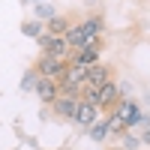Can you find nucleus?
I'll return each mask as SVG.
<instances>
[{
  "label": "nucleus",
  "instance_id": "obj_19",
  "mask_svg": "<svg viewBox=\"0 0 150 150\" xmlns=\"http://www.w3.org/2000/svg\"><path fill=\"white\" fill-rule=\"evenodd\" d=\"M138 144H141L138 138H132V135H126V147H138Z\"/></svg>",
  "mask_w": 150,
  "mask_h": 150
},
{
  "label": "nucleus",
  "instance_id": "obj_18",
  "mask_svg": "<svg viewBox=\"0 0 150 150\" xmlns=\"http://www.w3.org/2000/svg\"><path fill=\"white\" fill-rule=\"evenodd\" d=\"M36 39H39V48H42V51H48V45H51V33H39Z\"/></svg>",
  "mask_w": 150,
  "mask_h": 150
},
{
  "label": "nucleus",
  "instance_id": "obj_8",
  "mask_svg": "<svg viewBox=\"0 0 150 150\" xmlns=\"http://www.w3.org/2000/svg\"><path fill=\"white\" fill-rule=\"evenodd\" d=\"M33 90H36V96H39V102L51 105L54 99H57V93H60V87H57V81H51V78H39Z\"/></svg>",
  "mask_w": 150,
  "mask_h": 150
},
{
  "label": "nucleus",
  "instance_id": "obj_3",
  "mask_svg": "<svg viewBox=\"0 0 150 150\" xmlns=\"http://www.w3.org/2000/svg\"><path fill=\"white\" fill-rule=\"evenodd\" d=\"M108 81H114V69H111V66H105V63H93V66H87L84 87H90V90H99V87H105Z\"/></svg>",
  "mask_w": 150,
  "mask_h": 150
},
{
  "label": "nucleus",
  "instance_id": "obj_17",
  "mask_svg": "<svg viewBox=\"0 0 150 150\" xmlns=\"http://www.w3.org/2000/svg\"><path fill=\"white\" fill-rule=\"evenodd\" d=\"M21 87H24V90H33V87H36V72H33V69L24 75V84H21Z\"/></svg>",
  "mask_w": 150,
  "mask_h": 150
},
{
  "label": "nucleus",
  "instance_id": "obj_6",
  "mask_svg": "<svg viewBox=\"0 0 150 150\" xmlns=\"http://www.w3.org/2000/svg\"><path fill=\"white\" fill-rule=\"evenodd\" d=\"M99 54H102V39H99L96 45H87V48H78V51H72V57H69V63H78V66H93V63H99Z\"/></svg>",
  "mask_w": 150,
  "mask_h": 150
},
{
  "label": "nucleus",
  "instance_id": "obj_2",
  "mask_svg": "<svg viewBox=\"0 0 150 150\" xmlns=\"http://www.w3.org/2000/svg\"><path fill=\"white\" fill-rule=\"evenodd\" d=\"M63 69H66V63L57 60V57H51V54H42L39 60H36V66H33V72L39 75V78H51V81L63 78Z\"/></svg>",
  "mask_w": 150,
  "mask_h": 150
},
{
  "label": "nucleus",
  "instance_id": "obj_4",
  "mask_svg": "<svg viewBox=\"0 0 150 150\" xmlns=\"http://www.w3.org/2000/svg\"><path fill=\"white\" fill-rule=\"evenodd\" d=\"M120 102V87L117 81H108L105 87H99V93H96V111H114V105Z\"/></svg>",
  "mask_w": 150,
  "mask_h": 150
},
{
  "label": "nucleus",
  "instance_id": "obj_16",
  "mask_svg": "<svg viewBox=\"0 0 150 150\" xmlns=\"http://www.w3.org/2000/svg\"><path fill=\"white\" fill-rule=\"evenodd\" d=\"M105 135H108V129H105V123H93V126H90V138H93V141H102Z\"/></svg>",
  "mask_w": 150,
  "mask_h": 150
},
{
  "label": "nucleus",
  "instance_id": "obj_11",
  "mask_svg": "<svg viewBox=\"0 0 150 150\" xmlns=\"http://www.w3.org/2000/svg\"><path fill=\"white\" fill-rule=\"evenodd\" d=\"M69 27H72V18L69 15H51L45 21V33H51V36H66Z\"/></svg>",
  "mask_w": 150,
  "mask_h": 150
},
{
  "label": "nucleus",
  "instance_id": "obj_5",
  "mask_svg": "<svg viewBox=\"0 0 150 150\" xmlns=\"http://www.w3.org/2000/svg\"><path fill=\"white\" fill-rule=\"evenodd\" d=\"M111 114H117L120 123L129 129V126H135V123L141 120V108L135 105V99H120V102L114 105V111H111Z\"/></svg>",
  "mask_w": 150,
  "mask_h": 150
},
{
  "label": "nucleus",
  "instance_id": "obj_1",
  "mask_svg": "<svg viewBox=\"0 0 150 150\" xmlns=\"http://www.w3.org/2000/svg\"><path fill=\"white\" fill-rule=\"evenodd\" d=\"M99 30H102V21L99 18H90V21H78L72 24V27L66 30V45L72 48V51H78V48H87V45H96L99 42Z\"/></svg>",
  "mask_w": 150,
  "mask_h": 150
},
{
  "label": "nucleus",
  "instance_id": "obj_14",
  "mask_svg": "<svg viewBox=\"0 0 150 150\" xmlns=\"http://www.w3.org/2000/svg\"><path fill=\"white\" fill-rule=\"evenodd\" d=\"M102 123H105V129H108V132H117V135L126 132V126L120 123V117H117V114H108V120H102Z\"/></svg>",
  "mask_w": 150,
  "mask_h": 150
},
{
  "label": "nucleus",
  "instance_id": "obj_9",
  "mask_svg": "<svg viewBox=\"0 0 150 150\" xmlns=\"http://www.w3.org/2000/svg\"><path fill=\"white\" fill-rule=\"evenodd\" d=\"M84 75H87V69H84V66H78V63H66V69H63V78H60L57 84L84 87Z\"/></svg>",
  "mask_w": 150,
  "mask_h": 150
},
{
  "label": "nucleus",
  "instance_id": "obj_13",
  "mask_svg": "<svg viewBox=\"0 0 150 150\" xmlns=\"http://www.w3.org/2000/svg\"><path fill=\"white\" fill-rule=\"evenodd\" d=\"M21 33H24V36H33V39H36L39 33H45V24H42V21H24V24H21Z\"/></svg>",
  "mask_w": 150,
  "mask_h": 150
},
{
  "label": "nucleus",
  "instance_id": "obj_7",
  "mask_svg": "<svg viewBox=\"0 0 150 150\" xmlns=\"http://www.w3.org/2000/svg\"><path fill=\"white\" fill-rule=\"evenodd\" d=\"M75 123H78L81 129H90L93 123H96V105H90V102H84V99H78V105H75V117H72Z\"/></svg>",
  "mask_w": 150,
  "mask_h": 150
},
{
  "label": "nucleus",
  "instance_id": "obj_12",
  "mask_svg": "<svg viewBox=\"0 0 150 150\" xmlns=\"http://www.w3.org/2000/svg\"><path fill=\"white\" fill-rule=\"evenodd\" d=\"M45 54H51V57H57V60H63V63H69L72 48L66 45L63 36H51V45H48V51H45Z\"/></svg>",
  "mask_w": 150,
  "mask_h": 150
},
{
  "label": "nucleus",
  "instance_id": "obj_15",
  "mask_svg": "<svg viewBox=\"0 0 150 150\" xmlns=\"http://www.w3.org/2000/svg\"><path fill=\"white\" fill-rule=\"evenodd\" d=\"M51 15H54V6L51 3H36V21H42V18L48 21Z\"/></svg>",
  "mask_w": 150,
  "mask_h": 150
},
{
  "label": "nucleus",
  "instance_id": "obj_10",
  "mask_svg": "<svg viewBox=\"0 0 150 150\" xmlns=\"http://www.w3.org/2000/svg\"><path fill=\"white\" fill-rule=\"evenodd\" d=\"M54 114L57 117H63V120H72L75 117V105H78V99H72V96H60L57 93V99H54Z\"/></svg>",
  "mask_w": 150,
  "mask_h": 150
},
{
  "label": "nucleus",
  "instance_id": "obj_20",
  "mask_svg": "<svg viewBox=\"0 0 150 150\" xmlns=\"http://www.w3.org/2000/svg\"><path fill=\"white\" fill-rule=\"evenodd\" d=\"M141 141H144V144H150V129H147V132L141 135Z\"/></svg>",
  "mask_w": 150,
  "mask_h": 150
}]
</instances>
